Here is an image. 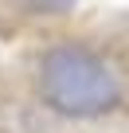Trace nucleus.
<instances>
[{"instance_id": "obj_1", "label": "nucleus", "mask_w": 129, "mask_h": 133, "mask_svg": "<svg viewBox=\"0 0 129 133\" xmlns=\"http://www.w3.org/2000/svg\"><path fill=\"white\" fill-rule=\"evenodd\" d=\"M0 133H129V4L0 51Z\"/></svg>"}]
</instances>
